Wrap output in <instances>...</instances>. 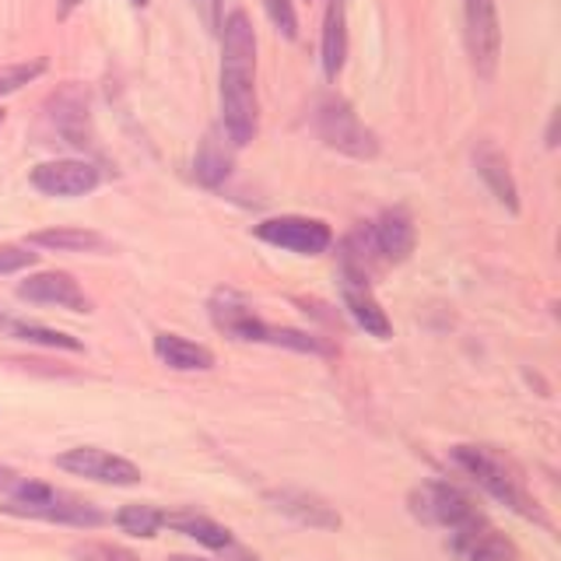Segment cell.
I'll list each match as a JSON object with an SVG mask.
<instances>
[{
	"label": "cell",
	"mask_w": 561,
	"mask_h": 561,
	"mask_svg": "<svg viewBox=\"0 0 561 561\" xmlns=\"http://www.w3.org/2000/svg\"><path fill=\"white\" fill-rule=\"evenodd\" d=\"M263 344L295 347V351H323L320 344L309 337V333H302V330H277V327H267V333H263Z\"/></svg>",
	"instance_id": "cell-26"
},
{
	"label": "cell",
	"mask_w": 561,
	"mask_h": 561,
	"mask_svg": "<svg viewBox=\"0 0 561 561\" xmlns=\"http://www.w3.org/2000/svg\"><path fill=\"white\" fill-rule=\"evenodd\" d=\"M256 239L277 245V250H288L298 256H320L327 253V245L333 242L330 225L320 218H298V215H280L267 218L256 225Z\"/></svg>",
	"instance_id": "cell-7"
},
{
	"label": "cell",
	"mask_w": 561,
	"mask_h": 561,
	"mask_svg": "<svg viewBox=\"0 0 561 561\" xmlns=\"http://www.w3.org/2000/svg\"><path fill=\"white\" fill-rule=\"evenodd\" d=\"M221 130L236 148L256 137V35L245 11L221 22Z\"/></svg>",
	"instance_id": "cell-1"
},
{
	"label": "cell",
	"mask_w": 561,
	"mask_h": 561,
	"mask_svg": "<svg viewBox=\"0 0 561 561\" xmlns=\"http://www.w3.org/2000/svg\"><path fill=\"white\" fill-rule=\"evenodd\" d=\"M267 502H274L277 513L291 516L295 523L312 526V530H337L341 526V513L330 502H323L320 495L302 488H280V491H267Z\"/></svg>",
	"instance_id": "cell-14"
},
{
	"label": "cell",
	"mask_w": 561,
	"mask_h": 561,
	"mask_svg": "<svg viewBox=\"0 0 561 561\" xmlns=\"http://www.w3.org/2000/svg\"><path fill=\"white\" fill-rule=\"evenodd\" d=\"M18 484H22V473L11 467H0V495H14Z\"/></svg>",
	"instance_id": "cell-30"
},
{
	"label": "cell",
	"mask_w": 561,
	"mask_h": 561,
	"mask_svg": "<svg viewBox=\"0 0 561 561\" xmlns=\"http://www.w3.org/2000/svg\"><path fill=\"white\" fill-rule=\"evenodd\" d=\"M154 355L162 365L175 368V373H207V368H215V355L204 344L180 337V333H158Z\"/></svg>",
	"instance_id": "cell-17"
},
{
	"label": "cell",
	"mask_w": 561,
	"mask_h": 561,
	"mask_svg": "<svg viewBox=\"0 0 561 561\" xmlns=\"http://www.w3.org/2000/svg\"><path fill=\"white\" fill-rule=\"evenodd\" d=\"M130 4H134V8H145V4H148V0H130Z\"/></svg>",
	"instance_id": "cell-33"
},
{
	"label": "cell",
	"mask_w": 561,
	"mask_h": 561,
	"mask_svg": "<svg viewBox=\"0 0 561 561\" xmlns=\"http://www.w3.org/2000/svg\"><path fill=\"white\" fill-rule=\"evenodd\" d=\"M368 242H373V250L390 260V263H403L411 253H414V221L403 207H393V210H382L376 218V225L368 228Z\"/></svg>",
	"instance_id": "cell-15"
},
{
	"label": "cell",
	"mask_w": 561,
	"mask_h": 561,
	"mask_svg": "<svg viewBox=\"0 0 561 561\" xmlns=\"http://www.w3.org/2000/svg\"><path fill=\"white\" fill-rule=\"evenodd\" d=\"M57 467L67 473H78V478L99 481V484H116V488H130L140 481L137 463L123 460V456H116V453L95 449V446H78V449L60 453Z\"/></svg>",
	"instance_id": "cell-8"
},
{
	"label": "cell",
	"mask_w": 561,
	"mask_h": 561,
	"mask_svg": "<svg viewBox=\"0 0 561 561\" xmlns=\"http://www.w3.org/2000/svg\"><path fill=\"white\" fill-rule=\"evenodd\" d=\"M0 513L8 516H22V519H46V523H67V526H99L105 516L92 502H81L75 495H64V491L49 488L39 502L28 505H0Z\"/></svg>",
	"instance_id": "cell-11"
},
{
	"label": "cell",
	"mask_w": 561,
	"mask_h": 561,
	"mask_svg": "<svg viewBox=\"0 0 561 561\" xmlns=\"http://www.w3.org/2000/svg\"><path fill=\"white\" fill-rule=\"evenodd\" d=\"M341 295H344V306L351 312V320H355L365 333H373V337L386 341L393 333V323L386 309L376 302L373 288H368V274H365V263H358V256L344 245V256H341Z\"/></svg>",
	"instance_id": "cell-4"
},
{
	"label": "cell",
	"mask_w": 561,
	"mask_h": 561,
	"mask_svg": "<svg viewBox=\"0 0 561 561\" xmlns=\"http://www.w3.org/2000/svg\"><path fill=\"white\" fill-rule=\"evenodd\" d=\"M75 4H78V0H64V11H60V14H67V11L75 8Z\"/></svg>",
	"instance_id": "cell-32"
},
{
	"label": "cell",
	"mask_w": 561,
	"mask_h": 561,
	"mask_svg": "<svg viewBox=\"0 0 561 561\" xmlns=\"http://www.w3.org/2000/svg\"><path fill=\"white\" fill-rule=\"evenodd\" d=\"M193 172H197V180L204 186H218L228 180V172H232V151H228L221 130H207V137L197 148V158H193Z\"/></svg>",
	"instance_id": "cell-20"
},
{
	"label": "cell",
	"mask_w": 561,
	"mask_h": 561,
	"mask_svg": "<svg viewBox=\"0 0 561 561\" xmlns=\"http://www.w3.org/2000/svg\"><path fill=\"white\" fill-rule=\"evenodd\" d=\"M32 186L46 197H84L102 183V172L92 162L78 158H60V162H43L32 169Z\"/></svg>",
	"instance_id": "cell-10"
},
{
	"label": "cell",
	"mask_w": 561,
	"mask_h": 561,
	"mask_svg": "<svg viewBox=\"0 0 561 561\" xmlns=\"http://www.w3.org/2000/svg\"><path fill=\"white\" fill-rule=\"evenodd\" d=\"M347 0H330L327 4V18H323V75L333 81L344 70V57H347Z\"/></svg>",
	"instance_id": "cell-18"
},
{
	"label": "cell",
	"mask_w": 561,
	"mask_h": 561,
	"mask_svg": "<svg viewBox=\"0 0 561 561\" xmlns=\"http://www.w3.org/2000/svg\"><path fill=\"white\" fill-rule=\"evenodd\" d=\"M116 526L123 534H130V537H140V540H151L158 530L165 526V513H158L154 505H123L119 513H116Z\"/></svg>",
	"instance_id": "cell-22"
},
{
	"label": "cell",
	"mask_w": 561,
	"mask_h": 561,
	"mask_svg": "<svg viewBox=\"0 0 561 561\" xmlns=\"http://www.w3.org/2000/svg\"><path fill=\"white\" fill-rule=\"evenodd\" d=\"M78 554L88 558V561H134L130 551L110 548V543H84V548H78Z\"/></svg>",
	"instance_id": "cell-27"
},
{
	"label": "cell",
	"mask_w": 561,
	"mask_h": 561,
	"mask_svg": "<svg viewBox=\"0 0 561 561\" xmlns=\"http://www.w3.org/2000/svg\"><path fill=\"white\" fill-rule=\"evenodd\" d=\"M453 463L460 467L467 478L478 481L491 499H499L502 505H508L513 513H519L526 519L543 523L537 502L526 495L519 470L508 463L505 456H499L495 449H488V446H456L453 449Z\"/></svg>",
	"instance_id": "cell-2"
},
{
	"label": "cell",
	"mask_w": 561,
	"mask_h": 561,
	"mask_svg": "<svg viewBox=\"0 0 561 561\" xmlns=\"http://www.w3.org/2000/svg\"><path fill=\"white\" fill-rule=\"evenodd\" d=\"M0 123H4V110H0Z\"/></svg>",
	"instance_id": "cell-34"
},
{
	"label": "cell",
	"mask_w": 561,
	"mask_h": 561,
	"mask_svg": "<svg viewBox=\"0 0 561 561\" xmlns=\"http://www.w3.org/2000/svg\"><path fill=\"white\" fill-rule=\"evenodd\" d=\"M411 513L428 523V526H443V530H456L470 519H478V505H473L460 488H453L446 481H428L411 491Z\"/></svg>",
	"instance_id": "cell-6"
},
{
	"label": "cell",
	"mask_w": 561,
	"mask_h": 561,
	"mask_svg": "<svg viewBox=\"0 0 561 561\" xmlns=\"http://www.w3.org/2000/svg\"><path fill=\"white\" fill-rule=\"evenodd\" d=\"M32 245L43 250H64V253H88V250H105V239L88 228H46V232H32Z\"/></svg>",
	"instance_id": "cell-21"
},
{
	"label": "cell",
	"mask_w": 561,
	"mask_h": 561,
	"mask_svg": "<svg viewBox=\"0 0 561 561\" xmlns=\"http://www.w3.org/2000/svg\"><path fill=\"white\" fill-rule=\"evenodd\" d=\"M449 551L460 561H519L516 543L499 534L484 516L449 530Z\"/></svg>",
	"instance_id": "cell-9"
},
{
	"label": "cell",
	"mask_w": 561,
	"mask_h": 561,
	"mask_svg": "<svg viewBox=\"0 0 561 561\" xmlns=\"http://www.w3.org/2000/svg\"><path fill=\"white\" fill-rule=\"evenodd\" d=\"M32 263H35V253L14 250V245H4V250H0V274H11V271L32 267Z\"/></svg>",
	"instance_id": "cell-28"
},
{
	"label": "cell",
	"mask_w": 561,
	"mask_h": 561,
	"mask_svg": "<svg viewBox=\"0 0 561 561\" xmlns=\"http://www.w3.org/2000/svg\"><path fill=\"white\" fill-rule=\"evenodd\" d=\"M18 298L35 306H57V309H70V312H92V302L88 295L78 288V280L64 274V271H43L32 274L18 285Z\"/></svg>",
	"instance_id": "cell-12"
},
{
	"label": "cell",
	"mask_w": 561,
	"mask_h": 561,
	"mask_svg": "<svg viewBox=\"0 0 561 561\" xmlns=\"http://www.w3.org/2000/svg\"><path fill=\"white\" fill-rule=\"evenodd\" d=\"M263 8H267L274 28L285 35V39H295V35H298V18H295L291 0H263Z\"/></svg>",
	"instance_id": "cell-25"
},
{
	"label": "cell",
	"mask_w": 561,
	"mask_h": 561,
	"mask_svg": "<svg viewBox=\"0 0 561 561\" xmlns=\"http://www.w3.org/2000/svg\"><path fill=\"white\" fill-rule=\"evenodd\" d=\"M316 130L327 140L333 151L351 154V158H376L379 140L376 134L358 119V113L351 110V102L341 95H327L316 105Z\"/></svg>",
	"instance_id": "cell-3"
},
{
	"label": "cell",
	"mask_w": 561,
	"mask_h": 561,
	"mask_svg": "<svg viewBox=\"0 0 561 561\" xmlns=\"http://www.w3.org/2000/svg\"><path fill=\"white\" fill-rule=\"evenodd\" d=\"M193 8H197L201 22L207 32H218L221 28V0H193Z\"/></svg>",
	"instance_id": "cell-29"
},
{
	"label": "cell",
	"mask_w": 561,
	"mask_h": 561,
	"mask_svg": "<svg viewBox=\"0 0 561 561\" xmlns=\"http://www.w3.org/2000/svg\"><path fill=\"white\" fill-rule=\"evenodd\" d=\"M165 526L175 534H183L190 540H197L204 543V548L210 551H225V548H232V530L221 523H215L210 516H201V513H165Z\"/></svg>",
	"instance_id": "cell-19"
},
{
	"label": "cell",
	"mask_w": 561,
	"mask_h": 561,
	"mask_svg": "<svg viewBox=\"0 0 561 561\" xmlns=\"http://www.w3.org/2000/svg\"><path fill=\"white\" fill-rule=\"evenodd\" d=\"M172 561H204V558H186V554H180V558H172ZM242 561H256V558H242Z\"/></svg>",
	"instance_id": "cell-31"
},
{
	"label": "cell",
	"mask_w": 561,
	"mask_h": 561,
	"mask_svg": "<svg viewBox=\"0 0 561 561\" xmlns=\"http://www.w3.org/2000/svg\"><path fill=\"white\" fill-rule=\"evenodd\" d=\"M4 330L18 341H28V344H43V347H64V351H81V341H75L70 333L60 330H49L39 323H25V320H4Z\"/></svg>",
	"instance_id": "cell-23"
},
{
	"label": "cell",
	"mask_w": 561,
	"mask_h": 561,
	"mask_svg": "<svg viewBox=\"0 0 561 561\" xmlns=\"http://www.w3.org/2000/svg\"><path fill=\"white\" fill-rule=\"evenodd\" d=\"M46 70V60H32V64H11L0 67V95H11L18 88H25L28 81H35Z\"/></svg>",
	"instance_id": "cell-24"
},
{
	"label": "cell",
	"mask_w": 561,
	"mask_h": 561,
	"mask_svg": "<svg viewBox=\"0 0 561 561\" xmlns=\"http://www.w3.org/2000/svg\"><path fill=\"white\" fill-rule=\"evenodd\" d=\"M473 165H478V175L488 183V190L495 193V201L516 215V210H519V190H516L513 172H508L505 154L495 145H488V140H484V145L473 151Z\"/></svg>",
	"instance_id": "cell-16"
},
{
	"label": "cell",
	"mask_w": 561,
	"mask_h": 561,
	"mask_svg": "<svg viewBox=\"0 0 561 561\" xmlns=\"http://www.w3.org/2000/svg\"><path fill=\"white\" fill-rule=\"evenodd\" d=\"M210 320H215L221 333H228V337H236V341L253 344V341H263V333H267V323H263L253 312V306L232 288L215 291V298H210Z\"/></svg>",
	"instance_id": "cell-13"
},
{
	"label": "cell",
	"mask_w": 561,
	"mask_h": 561,
	"mask_svg": "<svg viewBox=\"0 0 561 561\" xmlns=\"http://www.w3.org/2000/svg\"><path fill=\"white\" fill-rule=\"evenodd\" d=\"M463 25L473 70L481 78H491L502 57V25L495 0H463Z\"/></svg>",
	"instance_id": "cell-5"
}]
</instances>
